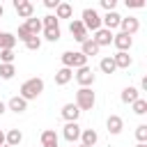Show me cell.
I'll return each mask as SVG.
<instances>
[{
    "instance_id": "1",
    "label": "cell",
    "mask_w": 147,
    "mask_h": 147,
    "mask_svg": "<svg viewBox=\"0 0 147 147\" xmlns=\"http://www.w3.org/2000/svg\"><path fill=\"white\" fill-rule=\"evenodd\" d=\"M44 92V80L41 78H28L23 85H21V99H25V101H32V99H37L39 94Z\"/></svg>"
},
{
    "instance_id": "2",
    "label": "cell",
    "mask_w": 147,
    "mask_h": 147,
    "mask_svg": "<svg viewBox=\"0 0 147 147\" xmlns=\"http://www.w3.org/2000/svg\"><path fill=\"white\" fill-rule=\"evenodd\" d=\"M94 103H96V96H94V92L90 87H80L76 92V106H78V110H92Z\"/></svg>"
},
{
    "instance_id": "3",
    "label": "cell",
    "mask_w": 147,
    "mask_h": 147,
    "mask_svg": "<svg viewBox=\"0 0 147 147\" xmlns=\"http://www.w3.org/2000/svg\"><path fill=\"white\" fill-rule=\"evenodd\" d=\"M83 25H85V30L90 32H96L99 28H101V16H99V11L96 9H92V7H87V9H83Z\"/></svg>"
},
{
    "instance_id": "4",
    "label": "cell",
    "mask_w": 147,
    "mask_h": 147,
    "mask_svg": "<svg viewBox=\"0 0 147 147\" xmlns=\"http://www.w3.org/2000/svg\"><path fill=\"white\" fill-rule=\"evenodd\" d=\"M14 9H16V14H18L21 18H25V21L34 16V5L28 2V0H14Z\"/></svg>"
},
{
    "instance_id": "5",
    "label": "cell",
    "mask_w": 147,
    "mask_h": 147,
    "mask_svg": "<svg viewBox=\"0 0 147 147\" xmlns=\"http://www.w3.org/2000/svg\"><path fill=\"white\" fill-rule=\"evenodd\" d=\"M113 44H115L117 51L129 53V48L133 46V37H129V34H124V32H117V34H113Z\"/></svg>"
},
{
    "instance_id": "6",
    "label": "cell",
    "mask_w": 147,
    "mask_h": 147,
    "mask_svg": "<svg viewBox=\"0 0 147 147\" xmlns=\"http://www.w3.org/2000/svg\"><path fill=\"white\" fill-rule=\"evenodd\" d=\"M80 131H83V129L78 126V122H67L62 136H64L67 142H76V140H80Z\"/></svg>"
},
{
    "instance_id": "7",
    "label": "cell",
    "mask_w": 147,
    "mask_h": 147,
    "mask_svg": "<svg viewBox=\"0 0 147 147\" xmlns=\"http://www.w3.org/2000/svg\"><path fill=\"white\" fill-rule=\"evenodd\" d=\"M119 28H122V32H124V34L133 37V34L140 30V21H138L136 16H129V18H122V21H119Z\"/></svg>"
},
{
    "instance_id": "8",
    "label": "cell",
    "mask_w": 147,
    "mask_h": 147,
    "mask_svg": "<svg viewBox=\"0 0 147 147\" xmlns=\"http://www.w3.org/2000/svg\"><path fill=\"white\" fill-rule=\"evenodd\" d=\"M69 30H71L74 39H76V41H80V44H83L85 39H90V37H87V30H85V25H83V21H80V18H74V21H71V25H69Z\"/></svg>"
},
{
    "instance_id": "9",
    "label": "cell",
    "mask_w": 147,
    "mask_h": 147,
    "mask_svg": "<svg viewBox=\"0 0 147 147\" xmlns=\"http://www.w3.org/2000/svg\"><path fill=\"white\" fill-rule=\"evenodd\" d=\"M76 80H78L80 87L94 85V74H92V69H90V67H80V69L76 71Z\"/></svg>"
},
{
    "instance_id": "10",
    "label": "cell",
    "mask_w": 147,
    "mask_h": 147,
    "mask_svg": "<svg viewBox=\"0 0 147 147\" xmlns=\"http://www.w3.org/2000/svg\"><path fill=\"white\" fill-rule=\"evenodd\" d=\"M92 41H94L99 48H101V46H110V44H113V32H110V30H106V28H99V30L94 32Z\"/></svg>"
},
{
    "instance_id": "11",
    "label": "cell",
    "mask_w": 147,
    "mask_h": 147,
    "mask_svg": "<svg viewBox=\"0 0 147 147\" xmlns=\"http://www.w3.org/2000/svg\"><path fill=\"white\" fill-rule=\"evenodd\" d=\"M119 21H122V16L117 14V11H106V16L101 18V28H106V30H115V28H119Z\"/></svg>"
},
{
    "instance_id": "12",
    "label": "cell",
    "mask_w": 147,
    "mask_h": 147,
    "mask_svg": "<svg viewBox=\"0 0 147 147\" xmlns=\"http://www.w3.org/2000/svg\"><path fill=\"white\" fill-rule=\"evenodd\" d=\"M62 117H64V122H78V117H80L78 106L76 103H64L62 106Z\"/></svg>"
},
{
    "instance_id": "13",
    "label": "cell",
    "mask_w": 147,
    "mask_h": 147,
    "mask_svg": "<svg viewBox=\"0 0 147 147\" xmlns=\"http://www.w3.org/2000/svg\"><path fill=\"white\" fill-rule=\"evenodd\" d=\"M106 129H108V133H113V136L122 133V129H124V122H122V117H119V115H110V117L106 119Z\"/></svg>"
},
{
    "instance_id": "14",
    "label": "cell",
    "mask_w": 147,
    "mask_h": 147,
    "mask_svg": "<svg viewBox=\"0 0 147 147\" xmlns=\"http://www.w3.org/2000/svg\"><path fill=\"white\" fill-rule=\"evenodd\" d=\"M96 140H99V133H96L94 129H83V131H80V145H85V147H94Z\"/></svg>"
},
{
    "instance_id": "15",
    "label": "cell",
    "mask_w": 147,
    "mask_h": 147,
    "mask_svg": "<svg viewBox=\"0 0 147 147\" xmlns=\"http://www.w3.org/2000/svg\"><path fill=\"white\" fill-rule=\"evenodd\" d=\"M7 108H9V110H14L16 115H21V113H25V110H28V101H25V99H21V96H11V99L7 101Z\"/></svg>"
},
{
    "instance_id": "16",
    "label": "cell",
    "mask_w": 147,
    "mask_h": 147,
    "mask_svg": "<svg viewBox=\"0 0 147 147\" xmlns=\"http://www.w3.org/2000/svg\"><path fill=\"white\" fill-rule=\"evenodd\" d=\"M113 62H115V67H117V69H129L133 60H131V55H129V53H122V51H117V53L113 55Z\"/></svg>"
},
{
    "instance_id": "17",
    "label": "cell",
    "mask_w": 147,
    "mask_h": 147,
    "mask_svg": "<svg viewBox=\"0 0 147 147\" xmlns=\"http://www.w3.org/2000/svg\"><path fill=\"white\" fill-rule=\"evenodd\" d=\"M122 103H133L136 99H140V90L138 87H133V85H129V87H124L122 90Z\"/></svg>"
},
{
    "instance_id": "18",
    "label": "cell",
    "mask_w": 147,
    "mask_h": 147,
    "mask_svg": "<svg viewBox=\"0 0 147 147\" xmlns=\"http://www.w3.org/2000/svg\"><path fill=\"white\" fill-rule=\"evenodd\" d=\"M21 140H23V133H21L18 129H9V131L5 133V145H9V147H18Z\"/></svg>"
},
{
    "instance_id": "19",
    "label": "cell",
    "mask_w": 147,
    "mask_h": 147,
    "mask_svg": "<svg viewBox=\"0 0 147 147\" xmlns=\"http://www.w3.org/2000/svg\"><path fill=\"white\" fill-rule=\"evenodd\" d=\"M41 147H60L57 133H55L53 129H46V131L41 133Z\"/></svg>"
},
{
    "instance_id": "20",
    "label": "cell",
    "mask_w": 147,
    "mask_h": 147,
    "mask_svg": "<svg viewBox=\"0 0 147 147\" xmlns=\"http://www.w3.org/2000/svg\"><path fill=\"white\" fill-rule=\"evenodd\" d=\"M99 51H101V48H99V46H96V44L92 41V37H90V39H85V41L80 44V53H83L85 57H92V55H99Z\"/></svg>"
},
{
    "instance_id": "21",
    "label": "cell",
    "mask_w": 147,
    "mask_h": 147,
    "mask_svg": "<svg viewBox=\"0 0 147 147\" xmlns=\"http://www.w3.org/2000/svg\"><path fill=\"white\" fill-rule=\"evenodd\" d=\"M16 37L11 32H0V51H14Z\"/></svg>"
},
{
    "instance_id": "22",
    "label": "cell",
    "mask_w": 147,
    "mask_h": 147,
    "mask_svg": "<svg viewBox=\"0 0 147 147\" xmlns=\"http://www.w3.org/2000/svg\"><path fill=\"white\" fill-rule=\"evenodd\" d=\"M71 78H74V69L62 67V69H57V71H55V83H57V85H67Z\"/></svg>"
},
{
    "instance_id": "23",
    "label": "cell",
    "mask_w": 147,
    "mask_h": 147,
    "mask_svg": "<svg viewBox=\"0 0 147 147\" xmlns=\"http://www.w3.org/2000/svg\"><path fill=\"white\" fill-rule=\"evenodd\" d=\"M71 14H74V7L69 5V2H60L57 7H55V18L60 21V18H71Z\"/></svg>"
},
{
    "instance_id": "24",
    "label": "cell",
    "mask_w": 147,
    "mask_h": 147,
    "mask_svg": "<svg viewBox=\"0 0 147 147\" xmlns=\"http://www.w3.org/2000/svg\"><path fill=\"white\" fill-rule=\"evenodd\" d=\"M23 25L28 28V32H30V34H37V37H39V32L44 30V28H41V18H34V16H32V18H28Z\"/></svg>"
},
{
    "instance_id": "25",
    "label": "cell",
    "mask_w": 147,
    "mask_h": 147,
    "mask_svg": "<svg viewBox=\"0 0 147 147\" xmlns=\"http://www.w3.org/2000/svg\"><path fill=\"white\" fill-rule=\"evenodd\" d=\"M99 69H101L103 74H108V76H110V74H115V71H117V67H115V62H113V55H110V57H101Z\"/></svg>"
},
{
    "instance_id": "26",
    "label": "cell",
    "mask_w": 147,
    "mask_h": 147,
    "mask_svg": "<svg viewBox=\"0 0 147 147\" xmlns=\"http://www.w3.org/2000/svg\"><path fill=\"white\" fill-rule=\"evenodd\" d=\"M16 74V67L14 64H0V78L2 80H11Z\"/></svg>"
},
{
    "instance_id": "27",
    "label": "cell",
    "mask_w": 147,
    "mask_h": 147,
    "mask_svg": "<svg viewBox=\"0 0 147 147\" xmlns=\"http://www.w3.org/2000/svg\"><path fill=\"white\" fill-rule=\"evenodd\" d=\"M41 28H44V30H48V28H60V21L55 18V14H48V16H44Z\"/></svg>"
},
{
    "instance_id": "28",
    "label": "cell",
    "mask_w": 147,
    "mask_h": 147,
    "mask_svg": "<svg viewBox=\"0 0 147 147\" xmlns=\"http://www.w3.org/2000/svg\"><path fill=\"white\" fill-rule=\"evenodd\" d=\"M131 106H133V113H136V115H145V113H147V101H145L142 96H140V99H136Z\"/></svg>"
},
{
    "instance_id": "29",
    "label": "cell",
    "mask_w": 147,
    "mask_h": 147,
    "mask_svg": "<svg viewBox=\"0 0 147 147\" xmlns=\"http://www.w3.org/2000/svg\"><path fill=\"white\" fill-rule=\"evenodd\" d=\"M25 48H28V51H39V48H41V37L32 34V37L25 41Z\"/></svg>"
},
{
    "instance_id": "30",
    "label": "cell",
    "mask_w": 147,
    "mask_h": 147,
    "mask_svg": "<svg viewBox=\"0 0 147 147\" xmlns=\"http://www.w3.org/2000/svg\"><path fill=\"white\" fill-rule=\"evenodd\" d=\"M60 28H48V30H44V39H48V41H57L60 39Z\"/></svg>"
},
{
    "instance_id": "31",
    "label": "cell",
    "mask_w": 147,
    "mask_h": 147,
    "mask_svg": "<svg viewBox=\"0 0 147 147\" xmlns=\"http://www.w3.org/2000/svg\"><path fill=\"white\" fill-rule=\"evenodd\" d=\"M14 51H0V64H14Z\"/></svg>"
},
{
    "instance_id": "32",
    "label": "cell",
    "mask_w": 147,
    "mask_h": 147,
    "mask_svg": "<svg viewBox=\"0 0 147 147\" xmlns=\"http://www.w3.org/2000/svg\"><path fill=\"white\" fill-rule=\"evenodd\" d=\"M136 138H138V142H147V124L136 126Z\"/></svg>"
},
{
    "instance_id": "33",
    "label": "cell",
    "mask_w": 147,
    "mask_h": 147,
    "mask_svg": "<svg viewBox=\"0 0 147 147\" xmlns=\"http://www.w3.org/2000/svg\"><path fill=\"white\" fill-rule=\"evenodd\" d=\"M30 37H32V34L28 32V28H25V25H18V32H16V39H21V41L25 44V41H28Z\"/></svg>"
},
{
    "instance_id": "34",
    "label": "cell",
    "mask_w": 147,
    "mask_h": 147,
    "mask_svg": "<svg viewBox=\"0 0 147 147\" xmlns=\"http://www.w3.org/2000/svg\"><path fill=\"white\" fill-rule=\"evenodd\" d=\"M101 7H103L106 11H115V7H117V0H101Z\"/></svg>"
},
{
    "instance_id": "35",
    "label": "cell",
    "mask_w": 147,
    "mask_h": 147,
    "mask_svg": "<svg viewBox=\"0 0 147 147\" xmlns=\"http://www.w3.org/2000/svg\"><path fill=\"white\" fill-rule=\"evenodd\" d=\"M126 7H133V9H140V7H145V0H126Z\"/></svg>"
},
{
    "instance_id": "36",
    "label": "cell",
    "mask_w": 147,
    "mask_h": 147,
    "mask_svg": "<svg viewBox=\"0 0 147 147\" xmlns=\"http://www.w3.org/2000/svg\"><path fill=\"white\" fill-rule=\"evenodd\" d=\"M60 5V0H44V7H48V9H55Z\"/></svg>"
},
{
    "instance_id": "37",
    "label": "cell",
    "mask_w": 147,
    "mask_h": 147,
    "mask_svg": "<svg viewBox=\"0 0 147 147\" xmlns=\"http://www.w3.org/2000/svg\"><path fill=\"white\" fill-rule=\"evenodd\" d=\"M140 87H142V90H145V92H147V76H145V78H142V80H140Z\"/></svg>"
},
{
    "instance_id": "38",
    "label": "cell",
    "mask_w": 147,
    "mask_h": 147,
    "mask_svg": "<svg viewBox=\"0 0 147 147\" xmlns=\"http://www.w3.org/2000/svg\"><path fill=\"white\" fill-rule=\"evenodd\" d=\"M5 110H7V103H5V101H0V115H5Z\"/></svg>"
},
{
    "instance_id": "39",
    "label": "cell",
    "mask_w": 147,
    "mask_h": 147,
    "mask_svg": "<svg viewBox=\"0 0 147 147\" xmlns=\"http://www.w3.org/2000/svg\"><path fill=\"white\" fill-rule=\"evenodd\" d=\"M5 145V131H0V147Z\"/></svg>"
},
{
    "instance_id": "40",
    "label": "cell",
    "mask_w": 147,
    "mask_h": 147,
    "mask_svg": "<svg viewBox=\"0 0 147 147\" xmlns=\"http://www.w3.org/2000/svg\"><path fill=\"white\" fill-rule=\"evenodd\" d=\"M136 147H147V142H138V145H136Z\"/></svg>"
},
{
    "instance_id": "41",
    "label": "cell",
    "mask_w": 147,
    "mask_h": 147,
    "mask_svg": "<svg viewBox=\"0 0 147 147\" xmlns=\"http://www.w3.org/2000/svg\"><path fill=\"white\" fill-rule=\"evenodd\" d=\"M2 14H5V7H2V5H0V16H2Z\"/></svg>"
},
{
    "instance_id": "42",
    "label": "cell",
    "mask_w": 147,
    "mask_h": 147,
    "mask_svg": "<svg viewBox=\"0 0 147 147\" xmlns=\"http://www.w3.org/2000/svg\"><path fill=\"white\" fill-rule=\"evenodd\" d=\"M2 147H9V145H2Z\"/></svg>"
},
{
    "instance_id": "43",
    "label": "cell",
    "mask_w": 147,
    "mask_h": 147,
    "mask_svg": "<svg viewBox=\"0 0 147 147\" xmlns=\"http://www.w3.org/2000/svg\"><path fill=\"white\" fill-rule=\"evenodd\" d=\"M78 147H85V145H78Z\"/></svg>"
}]
</instances>
